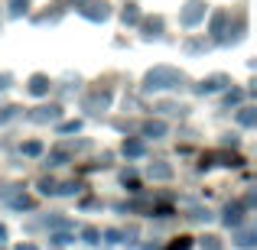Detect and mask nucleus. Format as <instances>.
Instances as JSON below:
<instances>
[{
  "label": "nucleus",
  "instance_id": "6",
  "mask_svg": "<svg viewBox=\"0 0 257 250\" xmlns=\"http://www.w3.org/2000/svg\"><path fill=\"white\" fill-rule=\"evenodd\" d=\"M124 153H127V156H140V153H144V143H140V140H127Z\"/></svg>",
  "mask_w": 257,
  "mask_h": 250
},
{
  "label": "nucleus",
  "instance_id": "2",
  "mask_svg": "<svg viewBox=\"0 0 257 250\" xmlns=\"http://www.w3.org/2000/svg\"><path fill=\"white\" fill-rule=\"evenodd\" d=\"M202 13H205V7H202V4H199V0H192V4H189V10H186V13H182V23H186V26H192V23H195V20H199V17H202Z\"/></svg>",
  "mask_w": 257,
  "mask_h": 250
},
{
  "label": "nucleus",
  "instance_id": "13",
  "mask_svg": "<svg viewBox=\"0 0 257 250\" xmlns=\"http://www.w3.org/2000/svg\"><path fill=\"white\" fill-rule=\"evenodd\" d=\"M13 111H17V107H0V124H4L7 117H13Z\"/></svg>",
  "mask_w": 257,
  "mask_h": 250
},
{
  "label": "nucleus",
  "instance_id": "12",
  "mask_svg": "<svg viewBox=\"0 0 257 250\" xmlns=\"http://www.w3.org/2000/svg\"><path fill=\"white\" fill-rule=\"evenodd\" d=\"M10 4H13V13H23L30 7V0H10Z\"/></svg>",
  "mask_w": 257,
  "mask_h": 250
},
{
  "label": "nucleus",
  "instance_id": "11",
  "mask_svg": "<svg viewBox=\"0 0 257 250\" xmlns=\"http://www.w3.org/2000/svg\"><path fill=\"white\" fill-rule=\"evenodd\" d=\"M82 237L88 240V244H98V231H94V227H85V234Z\"/></svg>",
  "mask_w": 257,
  "mask_h": 250
},
{
  "label": "nucleus",
  "instance_id": "3",
  "mask_svg": "<svg viewBox=\"0 0 257 250\" xmlns=\"http://www.w3.org/2000/svg\"><path fill=\"white\" fill-rule=\"evenodd\" d=\"M82 13L91 17V20H104L107 17V4H88V7H82Z\"/></svg>",
  "mask_w": 257,
  "mask_h": 250
},
{
  "label": "nucleus",
  "instance_id": "7",
  "mask_svg": "<svg viewBox=\"0 0 257 250\" xmlns=\"http://www.w3.org/2000/svg\"><path fill=\"white\" fill-rule=\"evenodd\" d=\"M46 88H49V85H46L43 75H33V82H30V91H33V94H43Z\"/></svg>",
  "mask_w": 257,
  "mask_h": 250
},
{
  "label": "nucleus",
  "instance_id": "15",
  "mask_svg": "<svg viewBox=\"0 0 257 250\" xmlns=\"http://www.w3.org/2000/svg\"><path fill=\"white\" fill-rule=\"evenodd\" d=\"M7 82H10V78H7V75H0V88H7Z\"/></svg>",
  "mask_w": 257,
  "mask_h": 250
},
{
  "label": "nucleus",
  "instance_id": "5",
  "mask_svg": "<svg viewBox=\"0 0 257 250\" xmlns=\"http://www.w3.org/2000/svg\"><path fill=\"white\" fill-rule=\"evenodd\" d=\"M144 133H147V137H163V133H166V124H160V120H150V124L144 127Z\"/></svg>",
  "mask_w": 257,
  "mask_h": 250
},
{
  "label": "nucleus",
  "instance_id": "9",
  "mask_svg": "<svg viewBox=\"0 0 257 250\" xmlns=\"http://www.w3.org/2000/svg\"><path fill=\"white\" fill-rule=\"evenodd\" d=\"M150 175H157V179H166V175H170V169H166V166H150Z\"/></svg>",
  "mask_w": 257,
  "mask_h": 250
},
{
  "label": "nucleus",
  "instance_id": "10",
  "mask_svg": "<svg viewBox=\"0 0 257 250\" xmlns=\"http://www.w3.org/2000/svg\"><path fill=\"white\" fill-rule=\"evenodd\" d=\"M228 224H238V221H241V211H238V208H228Z\"/></svg>",
  "mask_w": 257,
  "mask_h": 250
},
{
  "label": "nucleus",
  "instance_id": "14",
  "mask_svg": "<svg viewBox=\"0 0 257 250\" xmlns=\"http://www.w3.org/2000/svg\"><path fill=\"white\" fill-rule=\"evenodd\" d=\"M23 150H26V153H30V156H36V153H39V150H43V146H39V143H26V146H23Z\"/></svg>",
  "mask_w": 257,
  "mask_h": 250
},
{
  "label": "nucleus",
  "instance_id": "1",
  "mask_svg": "<svg viewBox=\"0 0 257 250\" xmlns=\"http://www.w3.org/2000/svg\"><path fill=\"white\" fill-rule=\"evenodd\" d=\"M170 85H179V72H173V69H157V72H150L147 75V91H157V88H170Z\"/></svg>",
  "mask_w": 257,
  "mask_h": 250
},
{
  "label": "nucleus",
  "instance_id": "16",
  "mask_svg": "<svg viewBox=\"0 0 257 250\" xmlns=\"http://www.w3.org/2000/svg\"><path fill=\"white\" fill-rule=\"evenodd\" d=\"M4 237H7V231H4V227H0V240H4Z\"/></svg>",
  "mask_w": 257,
  "mask_h": 250
},
{
  "label": "nucleus",
  "instance_id": "8",
  "mask_svg": "<svg viewBox=\"0 0 257 250\" xmlns=\"http://www.w3.org/2000/svg\"><path fill=\"white\" fill-rule=\"evenodd\" d=\"M221 82H225V78H221V75H215V78H208V82H202L199 91H215V88H221Z\"/></svg>",
  "mask_w": 257,
  "mask_h": 250
},
{
  "label": "nucleus",
  "instance_id": "4",
  "mask_svg": "<svg viewBox=\"0 0 257 250\" xmlns=\"http://www.w3.org/2000/svg\"><path fill=\"white\" fill-rule=\"evenodd\" d=\"M59 117V107L52 104V107H39L36 114H33V120H56Z\"/></svg>",
  "mask_w": 257,
  "mask_h": 250
}]
</instances>
